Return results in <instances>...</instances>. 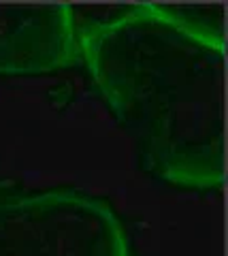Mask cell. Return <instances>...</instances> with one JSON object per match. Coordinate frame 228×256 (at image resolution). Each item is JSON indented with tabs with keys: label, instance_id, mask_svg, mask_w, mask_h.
<instances>
[{
	"label": "cell",
	"instance_id": "2",
	"mask_svg": "<svg viewBox=\"0 0 228 256\" xmlns=\"http://www.w3.org/2000/svg\"><path fill=\"white\" fill-rule=\"evenodd\" d=\"M0 256H128L120 218L75 190L0 192Z\"/></svg>",
	"mask_w": 228,
	"mask_h": 256
},
{
	"label": "cell",
	"instance_id": "1",
	"mask_svg": "<svg viewBox=\"0 0 228 256\" xmlns=\"http://www.w3.org/2000/svg\"><path fill=\"white\" fill-rule=\"evenodd\" d=\"M224 6L132 4L79 30V60L154 178L224 184Z\"/></svg>",
	"mask_w": 228,
	"mask_h": 256
},
{
	"label": "cell",
	"instance_id": "3",
	"mask_svg": "<svg viewBox=\"0 0 228 256\" xmlns=\"http://www.w3.org/2000/svg\"><path fill=\"white\" fill-rule=\"evenodd\" d=\"M79 60L68 4H0V75H45Z\"/></svg>",
	"mask_w": 228,
	"mask_h": 256
}]
</instances>
